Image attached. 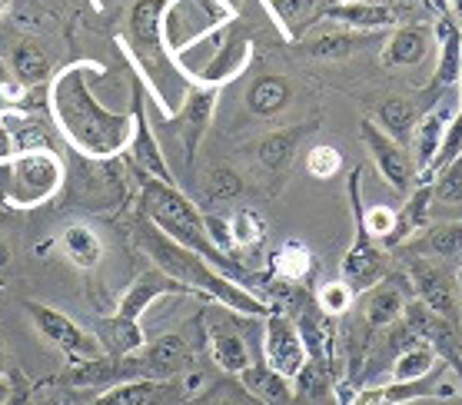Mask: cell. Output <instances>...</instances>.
Returning a JSON list of instances; mask_svg holds the SVG:
<instances>
[{
	"mask_svg": "<svg viewBox=\"0 0 462 405\" xmlns=\"http://www.w3.org/2000/svg\"><path fill=\"white\" fill-rule=\"evenodd\" d=\"M87 63H74L51 80L47 106L63 140L90 160H114L130 150L134 114H110L87 87Z\"/></svg>",
	"mask_w": 462,
	"mask_h": 405,
	"instance_id": "6da1fadb",
	"label": "cell"
},
{
	"mask_svg": "<svg viewBox=\"0 0 462 405\" xmlns=\"http://www.w3.org/2000/svg\"><path fill=\"white\" fill-rule=\"evenodd\" d=\"M134 243L137 250H143L153 260L160 272H167L170 280L183 282L193 296H207V299H217L223 309H233L236 316H250V319H266L270 312H276L270 302H263L260 296L246 286H240L236 280H230L226 272H220L217 266L189 253L187 246H180L163 233L160 226H153L143 213H140L137 226H134Z\"/></svg>",
	"mask_w": 462,
	"mask_h": 405,
	"instance_id": "7a4b0ae2",
	"label": "cell"
},
{
	"mask_svg": "<svg viewBox=\"0 0 462 405\" xmlns=\"http://www.w3.org/2000/svg\"><path fill=\"white\" fill-rule=\"evenodd\" d=\"M140 203H143V207H140V213H143L153 226H160L170 239H173V243L187 246L189 253L203 256V260L210 262V266H217L220 272H226L230 280H236L240 286H246V290L260 280L250 266H243V262L230 260V256H223V253L213 246L210 236H207L203 213L197 209V203H189V199L183 197L177 187H170V183H157V179L143 177V183H140Z\"/></svg>",
	"mask_w": 462,
	"mask_h": 405,
	"instance_id": "3957f363",
	"label": "cell"
},
{
	"mask_svg": "<svg viewBox=\"0 0 462 405\" xmlns=\"http://www.w3.org/2000/svg\"><path fill=\"white\" fill-rule=\"evenodd\" d=\"M4 179H0V197L7 207L33 209L57 197L63 187V160L53 150H31L4 163Z\"/></svg>",
	"mask_w": 462,
	"mask_h": 405,
	"instance_id": "277c9868",
	"label": "cell"
},
{
	"mask_svg": "<svg viewBox=\"0 0 462 405\" xmlns=\"http://www.w3.org/2000/svg\"><path fill=\"white\" fill-rule=\"evenodd\" d=\"M359 177H363V170H353V177H349V203H353V219H356V243L343 256V282L353 290V296H363L379 280L389 276V250L363 223V209L366 207L359 199V189H363Z\"/></svg>",
	"mask_w": 462,
	"mask_h": 405,
	"instance_id": "5b68a950",
	"label": "cell"
},
{
	"mask_svg": "<svg viewBox=\"0 0 462 405\" xmlns=\"http://www.w3.org/2000/svg\"><path fill=\"white\" fill-rule=\"evenodd\" d=\"M160 17H163V0H137L130 11V21H126L124 51L140 67V80L150 94H157V70L170 63L167 51H163V37H160Z\"/></svg>",
	"mask_w": 462,
	"mask_h": 405,
	"instance_id": "8992f818",
	"label": "cell"
},
{
	"mask_svg": "<svg viewBox=\"0 0 462 405\" xmlns=\"http://www.w3.org/2000/svg\"><path fill=\"white\" fill-rule=\"evenodd\" d=\"M200 375H177V379H130L110 385L84 405H187L197 395Z\"/></svg>",
	"mask_w": 462,
	"mask_h": 405,
	"instance_id": "52a82bcc",
	"label": "cell"
},
{
	"mask_svg": "<svg viewBox=\"0 0 462 405\" xmlns=\"http://www.w3.org/2000/svg\"><path fill=\"white\" fill-rule=\"evenodd\" d=\"M406 282H412L416 299L426 302L432 312H439L452 322H462L459 276L446 266V260H412Z\"/></svg>",
	"mask_w": 462,
	"mask_h": 405,
	"instance_id": "ba28073f",
	"label": "cell"
},
{
	"mask_svg": "<svg viewBox=\"0 0 462 405\" xmlns=\"http://www.w3.org/2000/svg\"><path fill=\"white\" fill-rule=\"evenodd\" d=\"M27 316L33 319L37 333L51 345H57L70 363H87V359H100V355H104L97 336H87L84 329H80L70 316H63L60 309L43 306V302H27Z\"/></svg>",
	"mask_w": 462,
	"mask_h": 405,
	"instance_id": "9c48e42d",
	"label": "cell"
},
{
	"mask_svg": "<svg viewBox=\"0 0 462 405\" xmlns=\"http://www.w3.org/2000/svg\"><path fill=\"white\" fill-rule=\"evenodd\" d=\"M359 136H363V143H366L369 156H373V163H376L379 177L386 179L396 193L410 197L412 189H416V163H412L410 146L386 136L373 120H363V124H359Z\"/></svg>",
	"mask_w": 462,
	"mask_h": 405,
	"instance_id": "30bf717a",
	"label": "cell"
},
{
	"mask_svg": "<svg viewBox=\"0 0 462 405\" xmlns=\"http://www.w3.org/2000/svg\"><path fill=\"white\" fill-rule=\"evenodd\" d=\"M263 359L266 365L280 373L283 379H300V373L306 369V345L296 333V326L290 316L283 312H270L266 319H263Z\"/></svg>",
	"mask_w": 462,
	"mask_h": 405,
	"instance_id": "8fae6325",
	"label": "cell"
},
{
	"mask_svg": "<svg viewBox=\"0 0 462 405\" xmlns=\"http://www.w3.org/2000/svg\"><path fill=\"white\" fill-rule=\"evenodd\" d=\"M130 114H134L130 156H134L137 170L147 179L177 187V183H173V170H170L167 156H163V150H160L157 133H153V126H150V120H147V87H143V80H137V77H134V110H130Z\"/></svg>",
	"mask_w": 462,
	"mask_h": 405,
	"instance_id": "7c38bea8",
	"label": "cell"
},
{
	"mask_svg": "<svg viewBox=\"0 0 462 405\" xmlns=\"http://www.w3.org/2000/svg\"><path fill=\"white\" fill-rule=\"evenodd\" d=\"M213 106H217V90L213 87H193L183 94V104H180L177 114H163L167 130L177 133L183 150H187V170H193V163H197V146H200L203 133L213 120Z\"/></svg>",
	"mask_w": 462,
	"mask_h": 405,
	"instance_id": "4fadbf2b",
	"label": "cell"
},
{
	"mask_svg": "<svg viewBox=\"0 0 462 405\" xmlns=\"http://www.w3.org/2000/svg\"><path fill=\"white\" fill-rule=\"evenodd\" d=\"M449 363H439L430 375L412 379V382H386L356 389V405H406L416 399H446V395H462L459 385L446 382Z\"/></svg>",
	"mask_w": 462,
	"mask_h": 405,
	"instance_id": "5bb4252c",
	"label": "cell"
},
{
	"mask_svg": "<svg viewBox=\"0 0 462 405\" xmlns=\"http://www.w3.org/2000/svg\"><path fill=\"white\" fill-rule=\"evenodd\" d=\"M140 379H177L189 375L197 365V349L187 343V336H160L153 343H143L134 353Z\"/></svg>",
	"mask_w": 462,
	"mask_h": 405,
	"instance_id": "9a60e30c",
	"label": "cell"
},
{
	"mask_svg": "<svg viewBox=\"0 0 462 405\" xmlns=\"http://www.w3.org/2000/svg\"><path fill=\"white\" fill-rule=\"evenodd\" d=\"M296 333H300V339H303L306 345V359H310V365H316V369H323L326 375H333L337 379L339 373V363H337V326H333V316H326L319 306H313V302H303L300 306V312H296Z\"/></svg>",
	"mask_w": 462,
	"mask_h": 405,
	"instance_id": "2e32d148",
	"label": "cell"
},
{
	"mask_svg": "<svg viewBox=\"0 0 462 405\" xmlns=\"http://www.w3.org/2000/svg\"><path fill=\"white\" fill-rule=\"evenodd\" d=\"M31 150H53L47 124L27 116L23 110H0V167Z\"/></svg>",
	"mask_w": 462,
	"mask_h": 405,
	"instance_id": "e0dca14e",
	"label": "cell"
},
{
	"mask_svg": "<svg viewBox=\"0 0 462 405\" xmlns=\"http://www.w3.org/2000/svg\"><path fill=\"white\" fill-rule=\"evenodd\" d=\"M363 322H366L369 333H379L393 322L402 319V309H406V276H386L379 280L373 290H366L363 296Z\"/></svg>",
	"mask_w": 462,
	"mask_h": 405,
	"instance_id": "ac0fdd59",
	"label": "cell"
},
{
	"mask_svg": "<svg viewBox=\"0 0 462 405\" xmlns=\"http://www.w3.org/2000/svg\"><path fill=\"white\" fill-rule=\"evenodd\" d=\"M436 43V31L430 23H402L389 33L386 47H383V67L389 70H402V67H420L426 63V57L432 53Z\"/></svg>",
	"mask_w": 462,
	"mask_h": 405,
	"instance_id": "d6986e66",
	"label": "cell"
},
{
	"mask_svg": "<svg viewBox=\"0 0 462 405\" xmlns=\"http://www.w3.org/2000/svg\"><path fill=\"white\" fill-rule=\"evenodd\" d=\"M160 296H193V292L183 286V282L170 280L167 272L160 270H147L143 276L130 282V290L120 296L116 302V316L120 319H130V322H140V316L147 312L150 302H157Z\"/></svg>",
	"mask_w": 462,
	"mask_h": 405,
	"instance_id": "ffe728a7",
	"label": "cell"
},
{
	"mask_svg": "<svg viewBox=\"0 0 462 405\" xmlns=\"http://www.w3.org/2000/svg\"><path fill=\"white\" fill-rule=\"evenodd\" d=\"M323 21H333L346 31L379 33L396 23V14L376 0H333L323 11Z\"/></svg>",
	"mask_w": 462,
	"mask_h": 405,
	"instance_id": "44dd1931",
	"label": "cell"
},
{
	"mask_svg": "<svg viewBox=\"0 0 462 405\" xmlns=\"http://www.w3.org/2000/svg\"><path fill=\"white\" fill-rule=\"evenodd\" d=\"M400 250L410 260H456V256H462V219L426 226L412 239H406Z\"/></svg>",
	"mask_w": 462,
	"mask_h": 405,
	"instance_id": "7402d4cb",
	"label": "cell"
},
{
	"mask_svg": "<svg viewBox=\"0 0 462 405\" xmlns=\"http://www.w3.org/2000/svg\"><path fill=\"white\" fill-rule=\"evenodd\" d=\"M449 120H452V106L442 104V106H436V110H430V114H422L416 130H412L410 153H412V163H416V183H420V177L430 170V163L436 160V153H439Z\"/></svg>",
	"mask_w": 462,
	"mask_h": 405,
	"instance_id": "603a6c76",
	"label": "cell"
},
{
	"mask_svg": "<svg viewBox=\"0 0 462 405\" xmlns=\"http://www.w3.org/2000/svg\"><path fill=\"white\" fill-rule=\"evenodd\" d=\"M207 345H210L213 363L220 365L226 375H243L253 365L246 339L236 333V326H230V322H210L207 326Z\"/></svg>",
	"mask_w": 462,
	"mask_h": 405,
	"instance_id": "cb8c5ba5",
	"label": "cell"
},
{
	"mask_svg": "<svg viewBox=\"0 0 462 405\" xmlns=\"http://www.w3.org/2000/svg\"><path fill=\"white\" fill-rule=\"evenodd\" d=\"M333 0H266V7L273 11V21L286 41H303L310 27L323 21V11Z\"/></svg>",
	"mask_w": 462,
	"mask_h": 405,
	"instance_id": "d4e9b609",
	"label": "cell"
},
{
	"mask_svg": "<svg viewBox=\"0 0 462 405\" xmlns=\"http://www.w3.org/2000/svg\"><path fill=\"white\" fill-rule=\"evenodd\" d=\"M432 31H436V41H439V60H436L432 90L456 87L462 77V27L452 17H439Z\"/></svg>",
	"mask_w": 462,
	"mask_h": 405,
	"instance_id": "484cf974",
	"label": "cell"
},
{
	"mask_svg": "<svg viewBox=\"0 0 462 405\" xmlns=\"http://www.w3.org/2000/svg\"><path fill=\"white\" fill-rule=\"evenodd\" d=\"M373 43V33L363 31H326L319 37H310V41H296L293 47L313 60H343V57H353V53L366 51Z\"/></svg>",
	"mask_w": 462,
	"mask_h": 405,
	"instance_id": "4316f807",
	"label": "cell"
},
{
	"mask_svg": "<svg viewBox=\"0 0 462 405\" xmlns=\"http://www.w3.org/2000/svg\"><path fill=\"white\" fill-rule=\"evenodd\" d=\"M243 389L263 405H293L296 389H290V379H283L280 373H273L270 365H250L246 373L240 375Z\"/></svg>",
	"mask_w": 462,
	"mask_h": 405,
	"instance_id": "83f0119b",
	"label": "cell"
},
{
	"mask_svg": "<svg viewBox=\"0 0 462 405\" xmlns=\"http://www.w3.org/2000/svg\"><path fill=\"white\" fill-rule=\"evenodd\" d=\"M97 343H100L104 355L124 359V355H134L143 345V329H140V322L120 319L114 312L110 319L97 322Z\"/></svg>",
	"mask_w": 462,
	"mask_h": 405,
	"instance_id": "f1b7e54d",
	"label": "cell"
},
{
	"mask_svg": "<svg viewBox=\"0 0 462 405\" xmlns=\"http://www.w3.org/2000/svg\"><path fill=\"white\" fill-rule=\"evenodd\" d=\"M310 130H316V124H300V126H286V130H273L270 136H263L260 146H256V156H260V163L270 173H280V170L290 167V160H293L296 146L303 140Z\"/></svg>",
	"mask_w": 462,
	"mask_h": 405,
	"instance_id": "f546056e",
	"label": "cell"
},
{
	"mask_svg": "<svg viewBox=\"0 0 462 405\" xmlns=\"http://www.w3.org/2000/svg\"><path fill=\"white\" fill-rule=\"evenodd\" d=\"M310 270H313V253L306 250V243H300V239H286L270 253V276L276 282L296 286L310 276Z\"/></svg>",
	"mask_w": 462,
	"mask_h": 405,
	"instance_id": "4dcf8cb0",
	"label": "cell"
},
{
	"mask_svg": "<svg viewBox=\"0 0 462 405\" xmlns=\"http://www.w3.org/2000/svg\"><path fill=\"white\" fill-rule=\"evenodd\" d=\"M60 250L77 270H94L104 260V239L97 236L87 223H70L60 233Z\"/></svg>",
	"mask_w": 462,
	"mask_h": 405,
	"instance_id": "1f68e13d",
	"label": "cell"
},
{
	"mask_svg": "<svg viewBox=\"0 0 462 405\" xmlns=\"http://www.w3.org/2000/svg\"><path fill=\"white\" fill-rule=\"evenodd\" d=\"M420 116H422L420 106L412 104L410 97H389V100H383V104L376 106L379 130L406 146H410V136H412V130H416V124H420Z\"/></svg>",
	"mask_w": 462,
	"mask_h": 405,
	"instance_id": "d6a6232c",
	"label": "cell"
},
{
	"mask_svg": "<svg viewBox=\"0 0 462 405\" xmlns=\"http://www.w3.org/2000/svg\"><path fill=\"white\" fill-rule=\"evenodd\" d=\"M290 84H286L283 77H276V73H266L260 80H253V87L246 90V106H250V114L256 116H276L290 104Z\"/></svg>",
	"mask_w": 462,
	"mask_h": 405,
	"instance_id": "836d02e7",
	"label": "cell"
},
{
	"mask_svg": "<svg viewBox=\"0 0 462 405\" xmlns=\"http://www.w3.org/2000/svg\"><path fill=\"white\" fill-rule=\"evenodd\" d=\"M11 73L21 87H41L53 80L51 60H47L41 47H33L31 41L17 43L11 51Z\"/></svg>",
	"mask_w": 462,
	"mask_h": 405,
	"instance_id": "e575fe53",
	"label": "cell"
},
{
	"mask_svg": "<svg viewBox=\"0 0 462 405\" xmlns=\"http://www.w3.org/2000/svg\"><path fill=\"white\" fill-rule=\"evenodd\" d=\"M442 359L436 355V349L416 339V343L406 345V349L393 359V365H389L393 379H389V382H412V379H422V375H430Z\"/></svg>",
	"mask_w": 462,
	"mask_h": 405,
	"instance_id": "d590c367",
	"label": "cell"
},
{
	"mask_svg": "<svg viewBox=\"0 0 462 405\" xmlns=\"http://www.w3.org/2000/svg\"><path fill=\"white\" fill-rule=\"evenodd\" d=\"M233 229V250L236 253H260L270 229H266V219L256 213V209H236L230 219Z\"/></svg>",
	"mask_w": 462,
	"mask_h": 405,
	"instance_id": "8d00e7d4",
	"label": "cell"
},
{
	"mask_svg": "<svg viewBox=\"0 0 462 405\" xmlns=\"http://www.w3.org/2000/svg\"><path fill=\"white\" fill-rule=\"evenodd\" d=\"M432 207H462V156H456L449 167H442L430 179Z\"/></svg>",
	"mask_w": 462,
	"mask_h": 405,
	"instance_id": "74e56055",
	"label": "cell"
},
{
	"mask_svg": "<svg viewBox=\"0 0 462 405\" xmlns=\"http://www.w3.org/2000/svg\"><path fill=\"white\" fill-rule=\"evenodd\" d=\"M243 197V179L226 167H217L203 179V203H230V199Z\"/></svg>",
	"mask_w": 462,
	"mask_h": 405,
	"instance_id": "f35d334b",
	"label": "cell"
},
{
	"mask_svg": "<svg viewBox=\"0 0 462 405\" xmlns=\"http://www.w3.org/2000/svg\"><path fill=\"white\" fill-rule=\"evenodd\" d=\"M456 156H462V116H452V120H449V126H446V136H442L439 153H436V160L430 163V170L420 177V183H430V179L436 177L442 167H449Z\"/></svg>",
	"mask_w": 462,
	"mask_h": 405,
	"instance_id": "ab89813d",
	"label": "cell"
},
{
	"mask_svg": "<svg viewBox=\"0 0 462 405\" xmlns=\"http://www.w3.org/2000/svg\"><path fill=\"white\" fill-rule=\"evenodd\" d=\"M306 170H310V177H316V179H329L343 170V156H339L337 146H326V143L313 146V150L306 153Z\"/></svg>",
	"mask_w": 462,
	"mask_h": 405,
	"instance_id": "60d3db41",
	"label": "cell"
},
{
	"mask_svg": "<svg viewBox=\"0 0 462 405\" xmlns=\"http://www.w3.org/2000/svg\"><path fill=\"white\" fill-rule=\"evenodd\" d=\"M353 290H349L346 282L337 280V282H323V290H319V309L326 312V316H339V312H346L349 306H353Z\"/></svg>",
	"mask_w": 462,
	"mask_h": 405,
	"instance_id": "b9f144b4",
	"label": "cell"
},
{
	"mask_svg": "<svg viewBox=\"0 0 462 405\" xmlns=\"http://www.w3.org/2000/svg\"><path fill=\"white\" fill-rule=\"evenodd\" d=\"M363 223L379 243H386L389 233L396 229V209L393 207H376V209H363Z\"/></svg>",
	"mask_w": 462,
	"mask_h": 405,
	"instance_id": "7bdbcfd3",
	"label": "cell"
},
{
	"mask_svg": "<svg viewBox=\"0 0 462 405\" xmlns=\"http://www.w3.org/2000/svg\"><path fill=\"white\" fill-rule=\"evenodd\" d=\"M187 405H263V402H256L246 389H243V395H230L226 389H213L207 395H193Z\"/></svg>",
	"mask_w": 462,
	"mask_h": 405,
	"instance_id": "ee69618b",
	"label": "cell"
},
{
	"mask_svg": "<svg viewBox=\"0 0 462 405\" xmlns=\"http://www.w3.org/2000/svg\"><path fill=\"white\" fill-rule=\"evenodd\" d=\"M31 385L23 382L21 375H17V382L11 385V392H7V399H4V405H31Z\"/></svg>",
	"mask_w": 462,
	"mask_h": 405,
	"instance_id": "f6af8a7d",
	"label": "cell"
},
{
	"mask_svg": "<svg viewBox=\"0 0 462 405\" xmlns=\"http://www.w3.org/2000/svg\"><path fill=\"white\" fill-rule=\"evenodd\" d=\"M333 405H356V385L343 382L333 389Z\"/></svg>",
	"mask_w": 462,
	"mask_h": 405,
	"instance_id": "bcb514c9",
	"label": "cell"
},
{
	"mask_svg": "<svg viewBox=\"0 0 462 405\" xmlns=\"http://www.w3.org/2000/svg\"><path fill=\"white\" fill-rule=\"evenodd\" d=\"M449 4V11H452V17L459 21V27H462V0H446Z\"/></svg>",
	"mask_w": 462,
	"mask_h": 405,
	"instance_id": "7dc6e473",
	"label": "cell"
},
{
	"mask_svg": "<svg viewBox=\"0 0 462 405\" xmlns=\"http://www.w3.org/2000/svg\"><path fill=\"white\" fill-rule=\"evenodd\" d=\"M220 4H226L230 11H240V7H243V4H246V0H220Z\"/></svg>",
	"mask_w": 462,
	"mask_h": 405,
	"instance_id": "c3c4849f",
	"label": "cell"
},
{
	"mask_svg": "<svg viewBox=\"0 0 462 405\" xmlns=\"http://www.w3.org/2000/svg\"><path fill=\"white\" fill-rule=\"evenodd\" d=\"M7 392H11V385L0 379V405H4V399H7Z\"/></svg>",
	"mask_w": 462,
	"mask_h": 405,
	"instance_id": "681fc988",
	"label": "cell"
},
{
	"mask_svg": "<svg viewBox=\"0 0 462 405\" xmlns=\"http://www.w3.org/2000/svg\"><path fill=\"white\" fill-rule=\"evenodd\" d=\"M4 369H7V359H4V349H0V379H4Z\"/></svg>",
	"mask_w": 462,
	"mask_h": 405,
	"instance_id": "f907efd6",
	"label": "cell"
},
{
	"mask_svg": "<svg viewBox=\"0 0 462 405\" xmlns=\"http://www.w3.org/2000/svg\"><path fill=\"white\" fill-rule=\"evenodd\" d=\"M7 7H11V0H0V14L7 11Z\"/></svg>",
	"mask_w": 462,
	"mask_h": 405,
	"instance_id": "816d5d0a",
	"label": "cell"
},
{
	"mask_svg": "<svg viewBox=\"0 0 462 405\" xmlns=\"http://www.w3.org/2000/svg\"><path fill=\"white\" fill-rule=\"evenodd\" d=\"M459 116H462V77H459Z\"/></svg>",
	"mask_w": 462,
	"mask_h": 405,
	"instance_id": "f5cc1de1",
	"label": "cell"
}]
</instances>
